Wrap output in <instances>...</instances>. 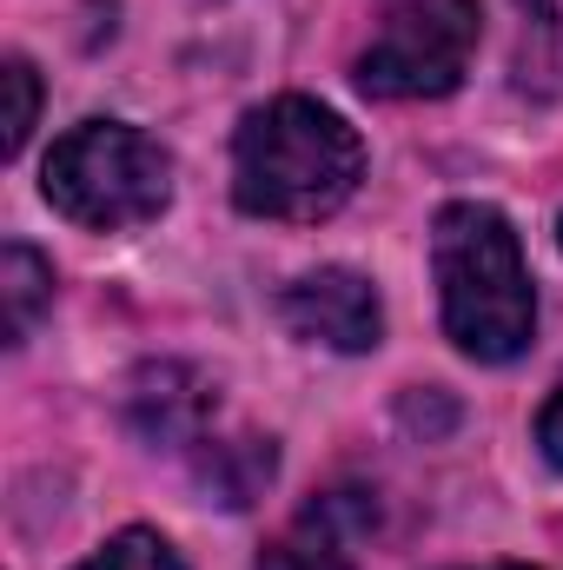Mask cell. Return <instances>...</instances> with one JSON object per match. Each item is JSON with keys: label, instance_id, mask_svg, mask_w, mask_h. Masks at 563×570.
Here are the masks:
<instances>
[{"label": "cell", "instance_id": "5", "mask_svg": "<svg viewBox=\"0 0 563 570\" xmlns=\"http://www.w3.org/2000/svg\"><path fill=\"white\" fill-rule=\"evenodd\" d=\"M279 318L292 338L325 345V352H372L385 338V305L365 273L352 266H318L279 292Z\"/></svg>", "mask_w": 563, "mask_h": 570}, {"label": "cell", "instance_id": "1", "mask_svg": "<svg viewBox=\"0 0 563 570\" xmlns=\"http://www.w3.org/2000/svg\"><path fill=\"white\" fill-rule=\"evenodd\" d=\"M431 273H437V305L444 332L464 358L504 365L531 345L537 332V285L524 266V246L511 219L484 199H451L431 219Z\"/></svg>", "mask_w": 563, "mask_h": 570}, {"label": "cell", "instance_id": "15", "mask_svg": "<svg viewBox=\"0 0 563 570\" xmlns=\"http://www.w3.org/2000/svg\"><path fill=\"white\" fill-rule=\"evenodd\" d=\"M557 239H563V219H557Z\"/></svg>", "mask_w": 563, "mask_h": 570}, {"label": "cell", "instance_id": "4", "mask_svg": "<svg viewBox=\"0 0 563 570\" xmlns=\"http://www.w3.org/2000/svg\"><path fill=\"white\" fill-rule=\"evenodd\" d=\"M477 0H405L378 40L358 53V87L372 100H444L464 87L477 53Z\"/></svg>", "mask_w": 563, "mask_h": 570}, {"label": "cell", "instance_id": "8", "mask_svg": "<svg viewBox=\"0 0 563 570\" xmlns=\"http://www.w3.org/2000/svg\"><path fill=\"white\" fill-rule=\"evenodd\" d=\"M192 478L206 491V504H226V511H246L253 498H266V484L279 478V444L273 438H206L192 451Z\"/></svg>", "mask_w": 563, "mask_h": 570}, {"label": "cell", "instance_id": "12", "mask_svg": "<svg viewBox=\"0 0 563 570\" xmlns=\"http://www.w3.org/2000/svg\"><path fill=\"white\" fill-rule=\"evenodd\" d=\"M0 87H7V153H20L27 134H33V120H40V80H33V67L20 60V53H7V67H0Z\"/></svg>", "mask_w": 563, "mask_h": 570}, {"label": "cell", "instance_id": "7", "mask_svg": "<svg viewBox=\"0 0 563 570\" xmlns=\"http://www.w3.org/2000/svg\"><path fill=\"white\" fill-rule=\"evenodd\" d=\"M372 524H378V498L365 484H338V491L312 498L259 551V570H358L352 544L372 538Z\"/></svg>", "mask_w": 563, "mask_h": 570}, {"label": "cell", "instance_id": "14", "mask_svg": "<svg viewBox=\"0 0 563 570\" xmlns=\"http://www.w3.org/2000/svg\"><path fill=\"white\" fill-rule=\"evenodd\" d=\"M477 570H531V564H477Z\"/></svg>", "mask_w": 563, "mask_h": 570}, {"label": "cell", "instance_id": "2", "mask_svg": "<svg viewBox=\"0 0 563 570\" xmlns=\"http://www.w3.org/2000/svg\"><path fill=\"white\" fill-rule=\"evenodd\" d=\"M365 179V140L318 100L285 94L233 140V199L253 219H332Z\"/></svg>", "mask_w": 563, "mask_h": 570}, {"label": "cell", "instance_id": "10", "mask_svg": "<svg viewBox=\"0 0 563 570\" xmlns=\"http://www.w3.org/2000/svg\"><path fill=\"white\" fill-rule=\"evenodd\" d=\"M524 13V53H517V87L563 94V0H517Z\"/></svg>", "mask_w": 563, "mask_h": 570}, {"label": "cell", "instance_id": "11", "mask_svg": "<svg viewBox=\"0 0 563 570\" xmlns=\"http://www.w3.org/2000/svg\"><path fill=\"white\" fill-rule=\"evenodd\" d=\"M73 570H186V564H179V551L159 531H120V538H107L87 564H73Z\"/></svg>", "mask_w": 563, "mask_h": 570}, {"label": "cell", "instance_id": "6", "mask_svg": "<svg viewBox=\"0 0 563 570\" xmlns=\"http://www.w3.org/2000/svg\"><path fill=\"white\" fill-rule=\"evenodd\" d=\"M213 412H219V385L179 358L140 365L127 385V425L140 431L152 451H199L213 438Z\"/></svg>", "mask_w": 563, "mask_h": 570}, {"label": "cell", "instance_id": "13", "mask_svg": "<svg viewBox=\"0 0 563 570\" xmlns=\"http://www.w3.org/2000/svg\"><path fill=\"white\" fill-rule=\"evenodd\" d=\"M537 444H544V458L563 471V385L551 392V405L537 412Z\"/></svg>", "mask_w": 563, "mask_h": 570}, {"label": "cell", "instance_id": "9", "mask_svg": "<svg viewBox=\"0 0 563 570\" xmlns=\"http://www.w3.org/2000/svg\"><path fill=\"white\" fill-rule=\"evenodd\" d=\"M53 305V266L33 253V246H7L0 253V318H7V345H27L33 325L47 318Z\"/></svg>", "mask_w": 563, "mask_h": 570}, {"label": "cell", "instance_id": "3", "mask_svg": "<svg viewBox=\"0 0 563 570\" xmlns=\"http://www.w3.org/2000/svg\"><path fill=\"white\" fill-rule=\"evenodd\" d=\"M40 193L53 199V213H67L87 233H127L166 213L172 153L127 120H87L67 140H53Z\"/></svg>", "mask_w": 563, "mask_h": 570}]
</instances>
